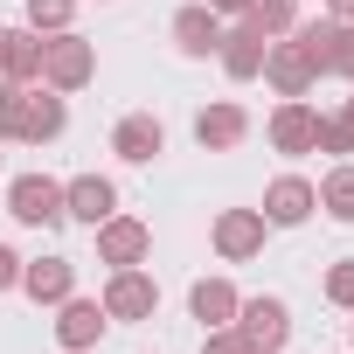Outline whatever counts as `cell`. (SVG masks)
I'll list each match as a JSON object with an SVG mask.
<instances>
[{
    "label": "cell",
    "mask_w": 354,
    "mask_h": 354,
    "mask_svg": "<svg viewBox=\"0 0 354 354\" xmlns=\"http://www.w3.org/2000/svg\"><path fill=\"white\" fill-rule=\"evenodd\" d=\"M91 77H97V49H91L77 28H63V35L42 42V84H49V91L70 97V91H84Z\"/></svg>",
    "instance_id": "cell-1"
},
{
    "label": "cell",
    "mask_w": 354,
    "mask_h": 354,
    "mask_svg": "<svg viewBox=\"0 0 354 354\" xmlns=\"http://www.w3.org/2000/svg\"><path fill=\"white\" fill-rule=\"evenodd\" d=\"M326 70L306 56V42H292V35H278L271 49H264V84L278 91V97H313V84H319Z\"/></svg>",
    "instance_id": "cell-2"
},
{
    "label": "cell",
    "mask_w": 354,
    "mask_h": 354,
    "mask_svg": "<svg viewBox=\"0 0 354 354\" xmlns=\"http://www.w3.org/2000/svg\"><path fill=\"white\" fill-rule=\"evenodd\" d=\"M264 236H271L264 209H223V216L209 223V243H216L223 264H250V257L264 250Z\"/></svg>",
    "instance_id": "cell-3"
},
{
    "label": "cell",
    "mask_w": 354,
    "mask_h": 354,
    "mask_svg": "<svg viewBox=\"0 0 354 354\" xmlns=\"http://www.w3.org/2000/svg\"><path fill=\"white\" fill-rule=\"evenodd\" d=\"M63 125H70V104H63V91H49V84H28V91H21L15 139H21V146H49V139H63Z\"/></svg>",
    "instance_id": "cell-4"
},
{
    "label": "cell",
    "mask_w": 354,
    "mask_h": 354,
    "mask_svg": "<svg viewBox=\"0 0 354 354\" xmlns=\"http://www.w3.org/2000/svg\"><path fill=\"white\" fill-rule=\"evenodd\" d=\"M97 306H104V319H153V313H160V285H153L139 264H125V271L104 278Z\"/></svg>",
    "instance_id": "cell-5"
},
{
    "label": "cell",
    "mask_w": 354,
    "mask_h": 354,
    "mask_svg": "<svg viewBox=\"0 0 354 354\" xmlns=\"http://www.w3.org/2000/svg\"><path fill=\"white\" fill-rule=\"evenodd\" d=\"M257 354H271V347H285V333H292V306L278 299V292H257V299H243L236 306V319H230Z\"/></svg>",
    "instance_id": "cell-6"
},
{
    "label": "cell",
    "mask_w": 354,
    "mask_h": 354,
    "mask_svg": "<svg viewBox=\"0 0 354 354\" xmlns=\"http://www.w3.org/2000/svg\"><path fill=\"white\" fill-rule=\"evenodd\" d=\"M8 216L42 230V223H63V181H49V174H15L8 181Z\"/></svg>",
    "instance_id": "cell-7"
},
{
    "label": "cell",
    "mask_w": 354,
    "mask_h": 354,
    "mask_svg": "<svg viewBox=\"0 0 354 354\" xmlns=\"http://www.w3.org/2000/svg\"><path fill=\"white\" fill-rule=\"evenodd\" d=\"M146 257H153V230L139 216H104L97 223V264L125 271V264H146Z\"/></svg>",
    "instance_id": "cell-8"
},
{
    "label": "cell",
    "mask_w": 354,
    "mask_h": 354,
    "mask_svg": "<svg viewBox=\"0 0 354 354\" xmlns=\"http://www.w3.org/2000/svg\"><path fill=\"white\" fill-rule=\"evenodd\" d=\"M111 153H118L125 167H153V160L167 153V125H160L153 111H132V118L111 125Z\"/></svg>",
    "instance_id": "cell-9"
},
{
    "label": "cell",
    "mask_w": 354,
    "mask_h": 354,
    "mask_svg": "<svg viewBox=\"0 0 354 354\" xmlns=\"http://www.w3.org/2000/svg\"><path fill=\"white\" fill-rule=\"evenodd\" d=\"M104 326H111V319H104L97 299H77V292H70V299L56 306V340H63V354H91V347L104 340Z\"/></svg>",
    "instance_id": "cell-10"
},
{
    "label": "cell",
    "mask_w": 354,
    "mask_h": 354,
    "mask_svg": "<svg viewBox=\"0 0 354 354\" xmlns=\"http://www.w3.org/2000/svg\"><path fill=\"white\" fill-rule=\"evenodd\" d=\"M313 209H319V195H313L306 174H278V181L264 188V223H271V230H299Z\"/></svg>",
    "instance_id": "cell-11"
},
{
    "label": "cell",
    "mask_w": 354,
    "mask_h": 354,
    "mask_svg": "<svg viewBox=\"0 0 354 354\" xmlns=\"http://www.w3.org/2000/svg\"><path fill=\"white\" fill-rule=\"evenodd\" d=\"M195 139H202V153H236L243 139H250V111L243 104H202L195 111Z\"/></svg>",
    "instance_id": "cell-12"
},
{
    "label": "cell",
    "mask_w": 354,
    "mask_h": 354,
    "mask_svg": "<svg viewBox=\"0 0 354 354\" xmlns=\"http://www.w3.org/2000/svg\"><path fill=\"white\" fill-rule=\"evenodd\" d=\"M264 132H271V146H278V153H292V160H299V153H313V139H319V111H313L306 97H278V111H271V125H264Z\"/></svg>",
    "instance_id": "cell-13"
},
{
    "label": "cell",
    "mask_w": 354,
    "mask_h": 354,
    "mask_svg": "<svg viewBox=\"0 0 354 354\" xmlns=\"http://www.w3.org/2000/svg\"><path fill=\"white\" fill-rule=\"evenodd\" d=\"M264 35L250 28V21H236V28H223V42H216V63L230 70V84H250V77H264Z\"/></svg>",
    "instance_id": "cell-14"
},
{
    "label": "cell",
    "mask_w": 354,
    "mask_h": 354,
    "mask_svg": "<svg viewBox=\"0 0 354 354\" xmlns=\"http://www.w3.org/2000/svg\"><path fill=\"white\" fill-rule=\"evenodd\" d=\"M216 42H223V15L209 8V0H188V8L174 15V49L202 63V56H216Z\"/></svg>",
    "instance_id": "cell-15"
},
{
    "label": "cell",
    "mask_w": 354,
    "mask_h": 354,
    "mask_svg": "<svg viewBox=\"0 0 354 354\" xmlns=\"http://www.w3.org/2000/svg\"><path fill=\"white\" fill-rule=\"evenodd\" d=\"M63 216L97 230L104 216H118V188L104 181V174H77V181H63Z\"/></svg>",
    "instance_id": "cell-16"
},
{
    "label": "cell",
    "mask_w": 354,
    "mask_h": 354,
    "mask_svg": "<svg viewBox=\"0 0 354 354\" xmlns=\"http://www.w3.org/2000/svg\"><path fill=\"white\" fill-rule=\"evenodd\" d=\"M21 292L35 299V306H63L70 292H77V264L70 257H21Z\"/></svg>",
    "instance_id": "cell-17"
},
{
    "label": "cell",
    "mask_w": 354,
    "mask_h": 354,
    "mask_svg": "<svg viewBox=\"0 0 354 354\" xmlns=\"http://www.w3.org/2000/svg\"><path fill=\"white\" fill-rule=\"evenodd\" d=\"M236 306H243V292H236L230 278H195V285H188V313L202 319V333H209V326H230Z\"/></svg>",
    "instance_id": "cell-18"
},
{
    "label": "cell",
    "mask_w": 354,
    "mask_h": 354,
    "mask_svg": "<svg viewBox=\"0 0 354 354\" xmlns=\"http://www.w3.org/2000/svg\"><path fill=\"white\" fill-rule=\"evenodd\" d=\"M0 77L8 84H42V35L35 28H8L0 35Z\"/></svg>",
    "instance_id": "cell-19"
},
{
    "label": "cell",
    "mask_w": 354,
    "mask_h": 354,
    "mask_svg": "<svg viewBox=\"0 0 354 354\" xmlns=\"http://www.w3.org/2000/svg\"><path fill=\"white\" fill-rule=\"evenodd\" d=\"M319 209L333 216V223H354V160H333L326 174H319Z\"/></svg>",
    "instance_id": "cell-20"
},
{
    "label": "cell",
    "mask_w": 354,
    "mask_h": 354,
    "mask_svg": "<svg viewBox=\"0 0 354 354\" xmlns=\"http://www.w3.org/2000/svg\"><path fill=\"white\" fill-rule=\"evenodd\" d=\"M243 21H250L264 42H278V35H292V28H299V8H292V0H250Z\"/></svg>",
    "instance_id": "cell-21"
},
{
    "label": "cell",
    "mask_w": 354,
    "mask_h": 354,
    "mask_svg": "<svg viewBox=\"0 0 354 354\" xmlns=\"http://www.w3.org/2000/svg\"><path fill=\"white\" fill-rule=\"evenodd\" d=\"M70 15H77V0H28V28L35 35H63Z\"/></svg>",
    "instance_id": "cell-22"
},
{
    "label": "cell",
    "mask_w": 354,
    "mask_h": 354,
    "mask_svg": "<svg viewBox=\"0 0 354 354\" xmlns=\"http://www.w3.org/2000/svg\"><path fill=\"white\" fill-rule=\"evenodd\" d=\"M313 153H333V160H347L354 153V125L333 111V118H319V139H313Z\"/></svg>",
    "instance_id": "cell-23"
},
{
    "label": "cell",
    "mask_w": 354,
    "mask_h": 354,
    "mask_svg": "<svg viewBox=\"0 0 354 354\" xmlns=\"http://www.w3.org/2000/svg\"><path fill=\"white\" fill-rule=\"evenodd\" d=\"M326 70L354 84V21H333V42H326Z\"/></svg>",
    "instance_id": "cell-24"
},
{
    "label": "cell",
    "mask_w": 354,
    "mask_h": 354,
    "mask_svg": "<svg viewBox=\"0 0 354 354\" xmlns=\"http://www.w3.org/2000/svg\"><path fill=\"white\" fill-rule=\"evenodd\" d=\"M326 299H333L340 313H354V257H340V264L326 271Z\"/></svg>",
    "instance_id": "cell-25"
},
{
    "label": "cell",
    "mask_w": 354,
    "mask_h": 354,
    "mask_svg": "<svg viewBox=\"0 0 354 354\" xmlns=\"http://www.w3.org/2000/svg\"><path fill=\"white\" fill-rule=\"evenodd\" d=\"M202 354H257V347H250L236 326H209V333H202Z\"/></svg>",
    "instance_id": "cell-26"
},
{
    "label": "cell",
    "mask_w": 354,
    "mask_h": 354,
    "mask_svg": "<svg viewBox=\"0 0 354 354\" xmlns=\"http://www.w3.org/2000/svg\"><path fill=\"white\" fill-rule=\"evenodd\" d=\"M15 285H21V257L0 243V292H15Z\"/></svg>",
    "instance_id": "cell-27"
},
{
    "label": "cell",
    "mask_w": 354,
    "mask_h": 354,
    "mask_svg": "<svg viewBox=\"0 0 354 354\" xmlns=\"http://www.w3.org/2000/svg\"><path fill=\"white\" fill-rule=\"evenodd\" d=\"M209 8H216V15H236V21H243V8H250V0H209Z\"/></svg>",
    "instance_id": "cell-28"
},
{
    "label": "cell",
    "mask_w": 354,
    "mask_h": 354,
    "mask_svg": "<svg viewBox=\"0 0 354 354\" xmlns=\"http://www.w3.org/2000/svg\"><path fill=\"white\" fill-rule=\"evenodd\" d=\"M326 15L333 21H354V0H326Z\"/></svg>",
    "instance_id": "cell-29"
},
{
    "label": "cell",
    "mask_w": 354,
    "mask_h": 354,
    "mask_svg": "<svg viewBox=\"0 0 354 354\" xmlns=\"http://www.w3.org/2000/svg\"><path fill=\"white\" fill-rule=\"evenodd\" d=\"M340 118H347V125H354V97H347V111H340Z\"/></svg>",
    "instance_id": "cell-30"
},
{
    "label": "cell",
    "mask_w": 354,
    "mask_h": 354,
    "mask_svg": "<svg viewBox=\"0 0 354 354\" xmlns=\"http://www.w3.org/2000/svg\"><path fill=\"white\" fill-rule=\"evenodd\" d=\"M271 354H285V347H271Z\"/></svg>",
    "instance_id": "cell-31"
},
{
    "label": "cell",
    "mask_w": 354,
    "mask_h": 354,
    "mask_svg": "<svg viewBox=\"0 0 354 354\" xmlns=\"http://www.w3.org/2000/svg\"><path fill=\"white\" fill-rule=\"evenodd\" d=\"M0 35H8V28H0Z\"/></svg>",
    "instance_id": "cell-32"
},
{
    "label": "cell",
    "mask_w": 354,
    "mask_h": 354,
    "mask_svg": "<svg viewBox=\"0 0 354 354\" xmlns=\"http://www.w3.org/2000/svg\"><path fill=\"white\" fill-rule=\"evenodd\" d=\"M0 146H8V139H0Z\"/></svg>",
    "instance_id": "cell-33"
}]
</instances>
